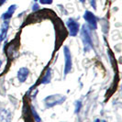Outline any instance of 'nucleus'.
<instances>
[{"mask_svg":"<svg viewBox=\"0 0 122 122\" xmlns=\"http://www.w3.org/2000/svg\"><path fill=\"white\" fill-rule=\"evenodd\" d=\"M89 1H90V4H91V6H93L95 9H96V7H97V6H96V0H89Z\"/></svg>","mask_w":122,"mask_h":122,"instance_id":"obj_14","label":"nucleus"},{"mask_svg":"<svg viewBox=\"0 0 122 122\" xmlns=\"http://www.w3.org/2000/svg\"><path fill=\"white\" fill-rule=\"evenodd\" d=\"M8 30V20H6V22L3 24L2 26V29H1V32H0V42L5 40V38L6 36V32Z\"/></svg>","mask_w":122,"mask_h":122,"instance_id":"obj_9","label":"nucleus"},{"mask_svg":"<svg viewBox=\"0 0 122 122\" xmlns=\"http://www.w3.org/2000/svg\"><path fill=\"white\" fill-rule=\"evenodd\" d=\"M64 100H65V97H62L61 95H53L45 98V105L47 107H52L56 105L64 102Z\"/></svg>","mask_w":122,"mask_h":122,"instance_id":"obj_2","label":"nucleus"},{"mask_svg":"<svg viewBox=\"0 0 122 122\" xmlns=\"http://www.w3.org/2000/svg\"><path fill=\"white\" fill-rule=\"evenodd\" d=\"M63 53H64V58H65L64 74H67L72 70V56H71V52L68 49V47L66 46L63 47Z\"/></svg>","mask_w":122,"mask_h":122,"instance_id":"obj_3","label":"nucleus"},{"mask_svg":"<svg viewBox=\"0 0 122 122\" xmlns=\"http://www.w3.org/2000/svg\"><path fill=\"white\" fill-rule=\"evenodd\" d=\"M1 65H2V61H1V60H0V68H1Z\"/></svg>","mask_w":122,"mask_h":122,"instance_id":"obj_17","label":"nucleus"},{"mask_svg":"<svg viewBox=\"0 0 122 122\" xmlns=\"http://www.w3.org/2000/svg\"><path fill=\"white\" fill-rule=\"evenodd\" d=\"M31 113L33 114V117H34V120H36L37 122H41V117H39V115L37 114L36 110L34 108V107H31Z\"/></svg>","mask_w":122,"mask_h":122,"instance_id":"obj_11","label":"nucleus"},{"mask_svg":"<svg viewBox=\"0 0 122 122\" xmlns=\"http://www.w3.org/2000/svg\"><path fill=\"white\" fill-rule=\"evenodd\" d=\"M80 1H81V2H82V3H84V2H85V1H86V0H80Z\"/></svg>","mask_w":122,"mask_h":122,"instance_id":"obj_18","label":"nucleus"},{"mask_svg":"<svg viewBox=\"0 0 122 122\" xmlns=\"http://www.w3.org/2000/svg\"><path fill=\"white\" fill-rule=\"evenodd\" d=\"M16 8H17V6H16V5H12V6H9V8L7 9V11H6L5 14L2 15V19H3V20H8L9 18L12 17V15L14 14L15 10H16Z\"/></svg>","mask_w":122,"mask_h":122,"instance_id":"obj_8","label":"nucleus"},{"mask_svg":"<svg viewBox=\"0 0 122 122\" xmlns=\"http://www.w3.org/2000/svg\"><path fill=\"white\" fill-rule=\"evenodd\" d=\"M81 37L84 42V48H85V51H88L89 50L93 48V42H92V39L89 33V29L87 26H83L82 28V31H81Z\"/></svg>","mask_w":122,"mask_h":122,"instance_id":"obj_1","label":"nucleus"},{"mask_svg":"<svg viewBox=\"0 0 122 122\" xmlns=\"http://www.w3.org/2000/svg\"><path fill=\"white\" fill-rule=\"evenodd\" d=\"M41 4L43 5H46V4H51L52 3V0H39Z\"/></svg>","mask_w":122,"mask_h":122,"instance_id":"obj_13","label":"nucleus"},{"mask_svg":"<svg viewBox=\"0 0 122 122\" xmlns=\"http://www.w3.org/2000/svg\"><path fill=\"white\" fill-rule=\"evenodd\" d=\"M29 69L26 67H22L18 70V79L20 83H23L27 80V77L29 75Z\"/></svg>","mask_w":122,"mask_h":122,"instance_id":"obj_6","label":"nucleus"},{"mask_svg":"<svg viewBox=\"0 0 122 122\" xmlns=\"http://www.w3.org/2000/svg\"><path fill=\"white\" fill-rule=\"evenodd\" d=\"M50 81H51V71L48 70L47 73H45V75L43 76V78H41V84H48Z\"/></svg>","mask_w":122,"mask_h":122,"instance_id":"obj_10","label":"nucleus"},{"mask_svg":"<svg viewBox=\"0 0 122 122\" xmlns=\"http://www.w3.org/2000/svg\"><path fill=\"white\" fill-rule=\"evenodd\" d=\"M6 0H0V6H2V5H3V4L6 2Z\"/></svg>","mask_w":122,"mask_h":122,"instance_id":"obj_15","label":"nucleus"},{"mask_svg":"<svg viewBox=\"0 0 122 122\" xmlns=\"http://www.w3.org/2000/svg\"><path fill=\"white\" fill-rule=\"evenodd\" d=\"M84 18L86 19L87 24L89 25V27L92 30H96L97 28V20L96 16L90 11H86L85 15H84Z\"/></svg>","mask_w":122,"mask_h":122,"instance_id":"obj_5","label":"nucleus"},{"mask_svg":"<svg viewBox=\"0 0 122 122\" xmlns=\"http://www.w3.org/2000/svg\"><path fill=\"white\" fill-rule=\"evenodd\" d=\"M95 122H99V119H97V120H96Z\"/></svg>","mask_w":122,"mask_h":122,"instance_id":"obj_19","label":"nucleus"},{"mask_svg":"<svg viewBox=\"0 0 122 122\" xmlns=\"http://www.w3.org/2000/svg\"><path fill=\"white\" fill-rule=\"evenodd\" d=\"M68 29H69V32H70V35L71 36H76L78 31H79V23L74 20L73 18H69L66 22Z\"/></svg>","mask_w":122,"mask_h":122,"instance_id":"obj_4","label":"nucleus"},{"mask_svg":"<svg viewBox=\"0 0 122 122\" xmlns=\"http://www.w3.org/2000/svg\"><path fill=\"white\" fill-rule=\"evenodd\" d=\"M35 1H38V0H35Z\"/></svg>","mask_w":122,"mask_h":122,"instance_id":"obj_20","label":"nucleus"},{"mask_svg":"<svg viewBox=\"0 0 122 122\" xmlns=\"http://www.w3.org/2000/svg\"><path fill=\"white\" fill-rule=\"evenodd\" d=\"M11 118H12V115L8 110H0V122H10Z\"/></svg>","mask_w":122,"mask_h":122,"instance_id":"obj_7","label":"nucleus"},{"mask_svg":"<svg viewBox=\"0 0 122 122\" xmlns=\"http://www.w3.org/2000/svg\"><path fill=\"white\" fill-rule=\"evenodd\" d=\"M38 8H39V6H37V4H35V6H33V10H36Z\"/></svg>","mask_w":122,"mask_h":122,"instance_id":"obj_16","label":"nucleus"},{"mask_svg":"<svg viewBox=\"0 0 122 122\" xmlns=\"http://www.w3.org/2000/svg\"><path fill=\"white\" fill-rule=\"evenodd\" d=\"M81 106H82V104H81L80 101L75 102V113H78V112L80 111V109H81Z\"/></svg>","mask_w":122,"mask_h":122,"instance_id":"obj_12","label":"nucleus"}]
</instances>
